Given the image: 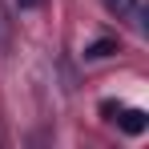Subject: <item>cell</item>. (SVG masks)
<instances>
[{"label": "cell", "instance_id": "cell-1", "mask_svg": "<svg viewBox=\"0 0 149 149\" xmlns=\"http://www.w3.org/2000/svg\"><path fill=\"white\" fill-rule=\"evenodd\" d=\"M101 4H105V8H109L117 20H133V24L145 32V20H141V4H137V0H101Z\"/></svg>", "mask_w": 149, "mask_h": 149}, {"label": "cell", "instance_id": "cell-2", "mask_svg": "<svg viewBox=\"0 0 149 149\" xmlns=\"http://www.w3.org/2000/svg\"><path fill=\"white\" fill-rule=\"evenodd\" d=\"M113 121H121V129L125 133H133V137H137V133H145V113H141V109H117V117H113Z\"/></svg>", "mask_w": 149, "mask_h": 149}, {"label": "cell", "instance_id": "cell-3", "mask_svg": "<svg viewBox=\"0 0 149 149\" xmlns=\"http://www.w3.org/2000/svg\"><path fill=\"white\" fill-rule=\"evenodd\" d=\"M113 52H117V40H97V45L85 49V56L89 61H101V56H113Z\"/></svg>", "mask_w": 149, "mask_h": 149}, {"label": "cell", "instance_id": "cell-4", "mask_svg": "<svg viewBox=\"0 0 149 149\" xmlns=\"http://www.w3.org/2000/svg\"><path fill=\"white\" fill-rule=\"evenodd\" d=\"M12 40V24H8V16H4V8H0V49Z\"/></svg>", "mask_w": 149, "mask_h": 149}, {"label": "cell", "instance_id": "cell-5", "mask_svg": "<svg viewBox=\"0 0 149 149\" xmlns=\"http://www.w3.org/2000/svg\"><path fill=\"white\" fill-rule=\"evenodd\" d=\"M16 4H20V8H40L45 0H16Z\"/></svg>", "mask_w": 149, "mask_h": 149}]
</instances>
